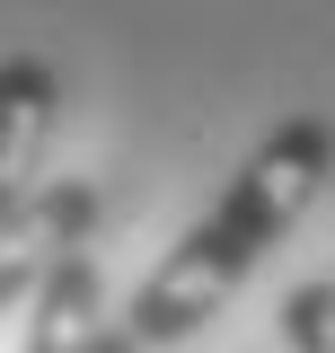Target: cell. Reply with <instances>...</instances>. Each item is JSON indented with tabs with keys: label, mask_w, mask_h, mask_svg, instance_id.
Wrapping results in <instances>:
<instances>
[{
	"label": "cell",
	"mask_w": 335,
	"mask_h": 353,
	"mask_svg": "<svg viewBox=\"0 0 335 353\" xmlns=\"http://www.w3.org/2000/svg\"><path fill=\"white\" fill-rule=\"evenodd\" d=\"M327 176H335V124L327 115H283V124L230 168V185L212 194V212L132 283V301H124L115 327H124L141 353L185 345L194 327H212L221 301H230L256 265L283 248V230L327 194Z\"/></svg>",
	"instance_id": "6da1fadb"
},
{
	"label": "cell",
	"mask_w": 335,
	"mask_h": 353,
	"mask_svg": "<svg viewBox=\"0 0 335 353\" xmlns=\"http://www.w3.org/2000/svg\"><path fill=\"white\" fill-rule=\"evenodd\" d=\"M62 124V71L44 53H0V239L44 203V150Z\"/></svg>",
	"instance_id": "7a4b0ae2"
},
{
	"label": "cell",
	"mask_w": 335,
	"mask_h": 353,
	"mask_svg": "<svg viewBox=\"0 0 335 353\" xmlns=\"http://www.w3.org/2000/svg\"><path fill=\"white\" fill-rule=\"evenodd\" d=\"M97 336H106L97 248L71 239V248L53 256V274H44V292L27 301V336H18V353H97Z\"/></svg>",
	"instance_id": "3957f363"
},
{
	"label": "cell",
	"mask_w": 335,
	"mask_h": 353,
	"mask_svg": "<svg viewBox=\"0 0 335 353\" xmlns=\"http://www.w3.org/2000/svg\"><path fill=\"white\" fill-rule=\"evenodd\" d=\"M88 221H97V194H88L80 176H71V185H44L36 221L0 239V318H9V309H27V301L44 292L53 256H62L71 239H88Z\"/></svg>",
	"instance_id": "277c9868"
},
{
	"label": "cell",
	"mask_w": 335,
	"mask_h": 353,
	"mask_svg": "<svg viewBox=\"0 0 335 353\" xmlns=\"http://www.w3.org/2000/svg\"><path fill=\"white\" fill-rule=\"evenodd\" d=\"M283 345L292 353H335V283L327 274H309L283 292Z\"/></svg>",
	"instance_id": "5b68a950"
},
{
	"label": "cell",
	"mask_w": 335,
	"mask_h": 353,
	"mask_svg": "<svg viewBox=\"0 0 335 353\" xmlns=\"http://www.w3.org/2000/svg\"><path fill=\"white\" fill-rule=\"evenodd\" d=\"M97 353H141V345H132L124 327H106V336H97Z\"/></svg>",
	"instance_id": "8992f818"
}]
</instances>
